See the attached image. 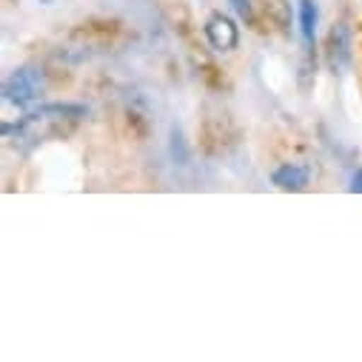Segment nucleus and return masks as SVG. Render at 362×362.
Segmentation results:
<instances>
[{
  "label": "nucleus",
  "instance_id": "obj_1",
  "mask_svg": "<svg viewBox=\"0 0 362 362\" xmlns=\"http://www.w3.org/2000/svg\"><path fill=\"white\" fill-rule=\"evenodd\" d=\"M83 117H86V109L83 106L54 103V106H43L40 112L26 115L15 126H4V134L9 140H15V146H21V148H32L37 143L66 137Z\"/></svg>",
  "mask_w": 362,
  "mask_h": 362
},
{
  "label": "nucleus",
  "instance_id": "obj_2",
  "mask_svg": "<svg viewBox=\"0 0 362 362\" xmlns=\"http://www.w3.org/2000/svg\"><path fill=\"white\" fill-rule=\"evenodd\" d=\"M43 88H46L43 69H37V66H23V69H18V71L6 80V86H4V100L12 103V106H32V103L40 100Z\"/></svg>",
  "mask_w": 362,
  "mask_h": 362
},
{
  "label": "nucleus",
  "instance_id": "obj_3",
  "mask_svg": "<svg viewBox=\"0 0 362 362\" xmlns=\"http://www.w3.org/2000/svg\"><path fill=\"white\" fill-rule=\"evenodd\" d=\"M206 40L217 49V52H231L237 49L240 43V32L234 26V21L223 12H214L209 21H206Z\"/></svg>",
  "mask_w": 362,
  "mask_h": 362
},
{
  "label": "nucleus",
  "instance_id": "obj_4",
  "mask_svg": "<svg viewBox=\"0 0 362 362\" xmlns=\"http://www.w3.org/2000/svg\"><path fill=\"white\" fill-rule=\"evenodd\" d=\"M311 180V171L305 165H297V163H286L280 168H274V174H271V183L286 189V192H300L308 186Z\"/></svg>",
  "mask_w": 362,
  "mask_h": 362
},
{
  "label": "nucleus",
  "instance_id": "obj_5",
  "mask_svg": "<svg viewBox=\"0 0 362 362\" xmlns=\"http://www.w3.org/2000/svg\"><path fill=\"white\" fill-rule=\"evenodd\" d=\"M297 15H300V35H303L305 52H311V46H314V35H317V21H320L317 0H300Z\"/></svg>",
  "mask_w": 362,
  "mask_h": 362
},
{
  "label": "nucleus",
  "instance_id": "obj_6",
  "mask_svg": "<svg viewBox=\"0 0 362 362\" xmlns=\"http://www.w3.org/2000/svg\"><path fill=\"white\" fill-rule=\"evenodd\" d=\"M328 60L334 69H339L348 60V29L345 23H337L328 35Z\"/></svg>",
  "mask_w": 362,
  "mask_h": 362
},
{
  "label": "nucleus",
  "instance_id": "obj_7",
  "mask_svg": "<svg viewBox=\"0 0 362 362\" xmlns=\"http://www.w3.org/2000/svg\"><path fill=\"white\" fill-rule=\"evenodd\" d=\"M228 4L234 6V12H237L245 23H251V21H254V6H251V0H228Z\"/></svg>",
  "mask_w": 362,
  "mask_h": 362
},
{
  "label": "nucleus",
  "instance_id": "obj_8",
  "mask_svg": "<svg viewBox=\"0 0 362 362\" xmlns=\"http://www.w3.org/2000/svg\"><path fill=\"white\" fill-rule=\"evenodd\" d=\"M351 189H354V192H362V171H356V174H354V180H351Z\"/></svg>",
  "mask_w": 362,
  "mask_h": 362
}]
</instances>
